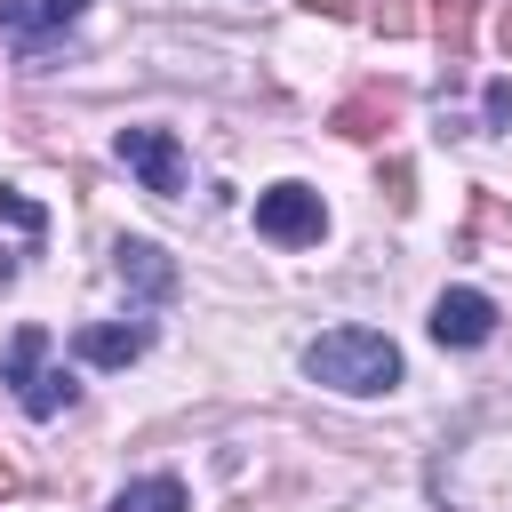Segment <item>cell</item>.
Segmentation results:
<instances>
[{"mask_svg":"<svg viewBox=\"0 0 512 512\" xmlns=\"http://www.w3.org/2000/svg\"><path fill=\"white\" fill-rule=\"evenodd\" d=\"M304 376L328 384V392L368 400V392H392L400 384V344L384 328H328V336L304 344Z\"/></svg>","mask_w":512,"mask_h":512,"instance_id":"1","label":"cell"},{"mask_svg":"<svg viewBox=\"0 0 512 512\" xmlns=\"http://www.w3.org/2000/svg\"><path fill=\"white\" fill-rule=\"evenodd\" d=\"M0 384L24 400V416H64V408L80 400V384H72L64 368H48V328H40V320H24V328L8 336V352H0Z\"/></svg>","mask_w":512,"mask_h":512,"instance_id":"2","label":"cell"},{"mask_svg":"<svg viewBox=\"0 0 512 512\" xmlns=\"http://www.w3.org/2000/svg\"><path fill=\"white\" fill-rule=\"evenodd\" d=\"M256 232L272 240V248H312L320 232H328V200L312 192V184H272V192H256Z\"/></svg>","mask_w":512,"mask_h":512,"instance_id":"3","label":"cell"},{"mask_svg":"<svg viewBox=\"0 0 512 512\" xmlns=\"http://www.w3.org/2000/svg\"><path fill=\"white\" fill-rule=\"evenodd\" d=\"M112 152H120V168H128L152 200H176V192H184V144H176L168 128H120Z\"/></svg>","mask_w":512,"mask_h":512,"instance_id":"4","label":"cell"},{"mask_svg":"<svg viewBox=\"0 0 512 512\" xmlns=\"http://www.w3.org/2000/svg\"><path fill=\"white\" fill-rule=\"evenodd\" d=\"M80 16H88V0H0V32L24 48V64H32V72L48 64V40H56V32H72Z\"/></svg>","mask_w":512,"mask_h":512,"instance_id":"5","label":"cell"},{"mask_svg":"<svg viewBox=\"0 0 512 512\" xmlns=\"http://www.w3.org/2000/svg\"><path fill=\"white\" fill-rule=\"evenodd\" d=\"M488 336H496V296H480V288H440L432 296V344L440 352H472Z\"/></svg>","mask_w":512,"mask_h":512,"instance_id":"6","label":"cell"},{"mask_svg":"<svg viewBox=\"0 0 512 512\" xmlns=\"http://www.w3.org/2000/svg\"><path fill=\"white\" fill-rule=\"evenodd\" d=\"M48 240V208L32 200V192H16V184H0V280H16L24 272V256Z\"/></svg>","mask_w":512,"mask_h":512,"instance_id":"7","label":"cell"},{"mask_svg":"<svg viewBox=\"0 0 512 512\" xmlns=\"http://www.w3.org/2000/svg\"><path fill=\"white\" fill-rule=\"evenodd\" d=\"M112 272H120V288H128L136 304H168V296H176V264H168L160 240H120V248H112Z\"/></svg>","mask_w":512,"mask_h":512,"instance_id":"8","label":"cell"},{"mask_svg":"<svg viewBox=\"0 0 512 512\" xmlns=\"http://www.w3.org/2000/svg\"><path fill=\"white\" fill-rule=\"evenodd\" d=\"M144 344H152V320H88L72 336V352L88 368H128V360H144Z\"/></svg>","mask_w":512,"mask_h":512,"instance_id":"9","label":"cell"},{"mask_svg":"<svg viewBox=\"0 0 512 512\" xmlns=\"http://www.w3.org/2000/svg\"><path fill=\"white\" fill-rule=\"evenodd\" d=\"M392 120H400V96H392V88H352V96L328 112V128H336V136H352V144H376Z\"/></svg>","mask_w":512,"mask_h":512,"instance_id":"10","label":"cell"},{"mask_svg":"<svg viewBox=\"0 0 512 512\" xmlns=\"http://www.w3.org/2000/svg\"><path fill=\"white\" fill-rule=\"evenodd\" d=\"M464 248L472 256H504L512 264V208L496 192H472V224H464Z\"/></svg>","mask_w":512,"mask_h":512,"instance_id":"11","label":"cell"},{"mask_svg":"<svg viewBox=\"0 0 512 512\" xmlns=\"http://www.w3.org/2000/svg\"><path fill=\"white\" fill-rule=\"evenodd\" d=\"M112 512H184V480L176 472H152V480H128L112 496Z\"/></svg>","mask_w":512,"mask_h":512,"instance_id":"12","label":"cell"},{"mask_svg":"<svg viewBox=\"0 0 512 512\" xmlns=\"http://www.w3.org/2000/svg\"><path fill=\"white\" fill-rule=\"evenodd\" d=\"M432 32L448 40V56H464L480 32V0H432Z\"/></svg>","mask_w":512,"mask_h":512,"instance_id":"13","label":"cell"},{"mask_svg":"<svg viewBox=\"0 0 512 512\" xmlns=\"http://www.w3.org/2000/svg\"><path fill=\"white\" fill-rule=\"evenodd\" d=\"M368 24H376L384 40H400V32H416V8H408V0H376V8H368Z\"/></svg>","mask_w":512,"mask_h":512,"instance_id":"14","label":"cell"},{"mask_svg":"<svg viewBox=\"0 0 512 512\" xmlns=\"http://www.w3.org/2000/svg\"><path fill=\"white\" fill-rule=\"evenodd\" d=\"M480 128H512V80H488L480 88Z\"/></svg>","mask_w":512,"mask_h":512,"instance_id":"15","label":"cell"},{"mask_svg":"<svg viewBox=\"0 0 512 512\" xmlns=\"http://www.w3.org/2000/svg\"><path fill=\"white\" fill-rule=\"evenodd\" d=\"M312 16H360V0H304Z\"/></svg>","mask_w":512,"mask_h":512,"instance_id":"16","label":"cell"},{"mask_svg":"<svg viewBox=\"0 0 512 512\" xmlns=\"http://www.w3.org/2000/svg\"><path fill=\"white\" fill-rule=\"evenodd\" d=\"M24 488V472H16V456H0V496H16Z\"/></svg>","mask_w":512,"mask_h":512,"instance_id":"17","label":"cell"},{"mask_svg":"<svg viewBox=\"0 0 512 512\" xmlns=\"http://www.w3.org/2000/svg\"><path fill=\"white\" fill-rule=\"evenodd\" d=\"M496 40H504V56H512V8H504V24H496Z\"/></svg>","mask_w":512,"mask_h":512,"instance_id":"18","label":"cell"}]
</instances>
